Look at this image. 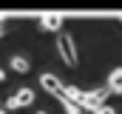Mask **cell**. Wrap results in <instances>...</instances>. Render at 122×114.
<instances>
[{
    "instance_id": "obj_1",
    "label": "cell",
    "mask_w": 122,
    "mask_h": 114,
    "mask_svg": "<svg viewBox=\"0 0 122 114\" xmlns=\"http://www.w3.org/2000/svg\"><path fill=\"white\" fill-rule=\"evenodd\" d=\"M57 54L62 57V63H65L68 68H77L80 57H77V43H74L71 34H60V40H57Z\"/></svg>"
},
{
    "instance_id": "obj_2",
    "label": "cell",
    "mask_w": 122,
    "mask_h": 114,
    "mask_svg": "<svg viewBox=\"0 0 122 114\" xmlns=\"http://www.w3.org/2000/svg\"><path fill=\"white\" fill-rule=\"evenodd\" d=\"M34 103V91L31 88H26V86H20L9 100H6V111H17V108H26V106H31Z\"/></svg>"
},
{
    "instance_id": "obj_3",
    "label": "cell",
    "mask_w": 122,
    "mask_h": 114,
    "mask_svg": "<svg viewBox=\"0 0 122 114\" xmlns=\"http://www.w3.org/2000/svg\"><path fill=\"white\" fill-rule=\"evenodd\" d=\"M40 86H43L48 94H54V97H62V94H65L62 80H60V77H54V74H43V77H40Z\"/></svg>"
},
{
    "instance_id": "obj_4",
    "label": "cell",
    "mask_w": 122,
    "mask_h": 114,
    "mask_svg": "<svg viewBox=\"0 0 122 114\" xmlns=\"http://www.w3.org/2000/svg\"><path fill=\"white\" fill-rule=\"evenodd\" d=\"M40 28L43 31H60L62 28V17L60 14H43L40 17Z\"/></svg>"
},
{
    "instance_id": "obj_5",
    "label": "cell",
    "mask_w": 122,
    "mask_h": 114,
    "mask_svg": "<svg viewBox=\"0 0 122 114\" xmlns=\"http://www.w3.org/2000/svg\"><path fill=\"white\" fill-rule=\"evenodd\" d=\"M108 88L114 94H122V68H114L111 77H108Z\"/></svg>"
},
{
    "instance_id": "obj_6",
    "label": "cell",
    "mask_w": 122,
    "mask_h": 114,
    "mask_svg": "<svg viewBox=\"0 0 122 114\" xmlns=\"http://www.w3.org/2000/svg\"><path fill=\"white\" fill-rule=\"evenodd\" d=\"M11 68H14L17 74H26L31 66H29V60H26V57H11Z\"/></svg>"
},
{
    "instance_id": "obj_7",
    "label": "cell",
    "mask_w": 122,
    "mask_h": 114,
    "mask_svg": "<svg viewBox=\"0 0 122 114\" xmlns=\"http://www.w3.org/2000/svg\"><path fill=\"white\" fill-rule=\"evenodd\" d=\"M3 80H6V71H3V68H0V83H3Z\"/></svg>"
},
{
    "instance_id": "obj_8",
    "label": "cell",
    "mask_w": 122,
    "mask_h": 114,
    "mask_svg": "<svg viewBox=\"0 0 122 114\" xmlns=\"http://www.w3.org/2000/svg\"><path fill=\"white\" fill-rule=\"evenodd\" d=\"M0 114H9V111H6V108H0Z\"/></svg>"
},
{
    "instance_id": "obj_9",
    "label": "cell",
    "mask_w": 122,
    "mask_h": 114,
    "mask_svg": "<svg viewBox=\"0 0 122 114\" xmlns=\"http://www.w3.org/2000/svg\"><path fill=\"white\" fill-rule=\"evenodd\" d=\"M34 114H48V111H34Z\"/></svg>"
},
{
    "instance_id": "obj_10",
    "label": "cell",
    "mask_w": 122,
    "mask_h": 114,
    "mask_svg": "<svg viewBox=\"0 0 122 114\" xmlns=\"http://www.w3.org/2000/svg\"><path fill=\"white\" fill-rule=\"evenodd\" d=\"M0 37H3V26H0Z\"/></svg>"
},
{
    "instance_id": "obj_11",
    "label": "cell",
    "mask_w": 122,
    "mask_h": 114,
    "mask_svg": "<svg viewBox=\"0 0 122 114\" xmlns=\"http://www.w3.org/2000/svg\"><path fill=\"white\" fill-rule=\"evenodd\" d=\"M119 20H122V17H119Z\"/></svg>"
}]
</instances>
